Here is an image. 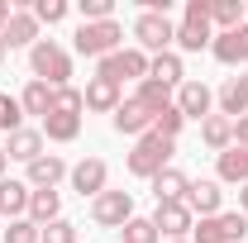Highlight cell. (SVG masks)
Instances as JSON below:
<instances>
[{"label":"cell","instance_id":"cb8c5ba5","mask_svg":"<svg viewBox=\"0 0 248 243\" xmlns=\"http://www.w3.org/2000/svg\"><path fill=\"white\" fill-rule=\"evenodd\" d=\"M201 138H205V148L224 152V148H234V120H224V115H210V120H201Z\"/></svg>","mask_w":248,"mask_h":243},{"label":"cell","instance_id":"277c9868","mask_svg":"<svg viewBox=\"0 0 248 243\" xmlns=\"http://www.w3.org/2000/svg\"><path fill=\"white\" fill-rule=\"evenodd\" d=\"M72 48L81 53V58H110V53H120L124 48V29L120 19H100V24H77V33H72Z\"/></svg>","mask_w":248,"mask_h":243},{"label":"cell","instance_id":"7c38bea8","mask_svg":"<svg viewBox=\"0 0 248 243\" xmlns=\"http://www.w3.org/2000/svg\"><path fill=\"white\" fill-rule=\"evenodd\" d=\"M210 58L224 62V67H244V62H248V19L239 24V29L215 33V43H210Z\"/></svg>","mask_w":248,"mask_h":243},{"label":"cell","instance_id":"d6986e66","mask_svg":"<svg viewBox=\"0 0 248 243\" xmlns=\"http://www.w3.org/2000/svg\"><path fill=\"white\" fill-rule=\"evenodd\" d=\"M43 148H48V138L38 134V129H15L10 134V143H5V157H15V162H38L43 157Z\"/></svg>","mask_w":248,"mask_h":243},{"label":"cell","instance_id":"f546056e","mask_svg":"<svg viewBox=\"0 0 248 243\" xmlns=\"http://www.w3.org/2000/svg\"><path fill=\"white\" fill-rule=\"evenodd\" d=\"M215 219H219L224 243H244V239H248V214H239V210H219Z\"/></svg>","mask_w":248,"mask_h":243},{"label":"cell","instance_id":"5b68a950","mask_svg":"<svg viewBox=\"0 0 248 243\" xmlns=\"http://www.w3.org/2000/svg\"><path fill=\"white\" fill-rule=\"evenodd\" d=\"M172 43H177V24L167 19V15H153V10H139V19H134V48L139 53H172Z\"/></svg>","mask_w":248,"mask_h":243},{"label":"cell","instance_id":"d4e9b609","mask_svg":"<svg viewBox=\"0 0 248 243\" xmlns=\"http://www.w3.org/2000/svg\"><path fill=\"white\" fill-rule=\"evenodd\" d=\"M186 186H191V177H186L182 167H167V172H157V177H153V196H157V205H162V200H186Z\"/></svg>","mask_w":248,"mask_h":243},{"label":"cell","instance_id":"603a6c76","mask_svg":"<svg viewBox=\"0 0 248 243\" xmlns=\"http://www.w3.org/2000/svg\"><path fill=\"white\" fill-rule=\"evenodd\" d=\"M24 219H33L38 229H48L53 219H62V196H58V191H33V196H29V214H24Z\"/></svg>","mask_w":248,"mask_h":243},{"label":"cell","instance_id":"e0dca14e","mask_svg":"<svg viewBox=\"0 0 248 243\" xmlns=\"http://www.w3.org/2000/svg\"><path fill=\"white\" fill-rule=\"evenodd\" d=\"M215 182L224 186H248V148H239V143H234V148H224L215 157Z\"/></svg>","mask_w":248,"mask_h":243},{"label":"cell","instance_id":"e575fe53","mask_svg":"<svg viewBox=\"0 0 248 243\" xmlns=\"http://www.w3.org/2000/svg\"><path fill=\"white\" fill-rule=\"evenodd\" d=\"M38 234H43V229H38L33 219H10V229L0 234V243H38Z\"/></svg>","mask_w":248,"mask_h":243},{"label":"cell","instance_id":"8fae6325","mask_svg":"<svg viewBox=\"0 0 248 243\" xmlns=\"http://www.w3.org/2000/svg\"><path fill=\"white\" fill-rule=\"evenodd\" d=\"M110 124H115V134H120V138H143V134L153 129V110H148L143 100H134V95H129V100H120V110L110 115Z\"/></svg>","mask_w":248,"mask_h":243},{"label":"cell","instance_id":"44dd1931","mask_svg":"<svg viewBox=\"0 0 248 243\" xmlns=\"http://www.w3.org/2000/svg\"><path fill=\"white\" fill-rule=\"evenodd\" d=\"M29 196H33L29 182L5 177V182H0V214H5V219H24V214H29Z\"/></svg>","mask_w":248,"mask_h":243},{"label":"cell","instance_id":"9a60e30c","mask_svg":"<svg viewBox=\"0 0 248 243\" xmlns=\"http://www.w3.org/2000/svg\"><path fill=\"white\" fill-rule=\"evenodd\" d=\"M148 81L167 86V91H177V86L186 81V62H182V53L172 48V53H157V58H148Z\"/></svg>","mask_w":248,"mask_h":243},{"label":"cell","instance_id":"7bdbcfd3","mask_svg":"<svg viewBox=\"0 0 248 243\" xmlns=\"http://www.w3.org/2000/svg\"><path fill=\"white\" fill-rule=\"evenodd\" d=\"M5 53H10V48H5V38H0V62H5Z\"/></svg>","mask_w":248,"mask_h":243},{"label":"cell","instance_id":"1f68e13d","mask_svg":"<svg viewBox=\"0 0 248 243\" xmlns=\"http://www.w3.org/2000/svg\"><path fill=\"white\" fill-rule=\"evenodd\" d=\"M162 234L153 229V219H143V214H134L129 224H124V239L120 243H157Z\"/></svg>","mask_w":248,"mask_h":243},{"label":"cell","instance_id":"83f0119b","mask_svg":"<svg viewBox=\"0 0 248 243\" xmlns=\"http://www.w3.org/2000/svg\"><path fill=\"white\" fill-rule=\"evenodd\" d=\"M134 100H143V105L157 115V110H167V105L177 100V91H167V86H157V81H148V76H143V81H139V91H134Z\"/></svg>","mask_w":248,"mask_h":243},{"label":"cell","instance_id":"d590c367","mask_svg":"<svg viewBox=\"0 0 248 243\" xmlns=\"http://www.w3.org/2000/svg\"><path fill=\"white\" fill-rule=\"evenodd\" d=\"M38 243H77V224H72V219H53V224L38 234Z\"/></svg>","mask_w":248,"mask_h":243},{"label":"cell","instance_id":"ab89813d","mask_svg":"<svg viewBox=\"0 0 248 243\" xmlns=\"http://www.w3.org/2000/svg\"><path fill=\"white\" fill-rule=\"evenodd\" d=\"M10 15H15V10H10V0H0V29L10 24Z\"/></svg>","mask_w":248,"mask_h":243},{"label":"cell","instance_id":"ac0fdd59","mask_svg":"<svg viewBox=\"0 0 248 243\" xmlns=\"http://www.w3.org/2000/svg\"><path fill=\"white\" fill-rule=\"evenodd\" d=\"M215 105L224 120H244L248 115V91H244V76H224L215 91Z\"/></svg>","mask_w":248,"mask_h":243},{"label":"cell","instance_id":"6da1fadb","mask_svg":"<svg viewBox=\"0 0 248 243\" xmlns=\"http://www.w3.org/2000/svg\"><path fill=\"white\" fill-rule=\"evenodd\" d=\"M172 152H177V143L148 129L143 138H134V152L124 157V167H129V177H139V182H153L157 172H167V167H172Z\"/></svg>","mask_w":248,"mask_h":243},{"label":"cell","instance_id":"60d3db41","mask_svg":"<svg viewBox=\"0 0 248 243\" xmlns=\"http://www.w3.org/2000/svg\"><path fill=\"white\" fill-rule=\"evenodd\" d=\"M239 214H248V186H239Z\"/></svg>","mask_w":248,"mask_h":243},{"label":"cell","instance_id":"8992f818","mask_svg":"<svg viewBox=\"0 0 248 243\" xmlns=\"http://www.w3.org/2000/svg\"><path fill=\"white\" fill-rule=\"evenodd\" d=\"M95 76H105V81H143L148 76V53H139V48H120V53H110V58L95 62Z\"/></svg>","mask_w":248,"mask_h":243},{"label":"cell","instance_id":"8d00e7d4","mask_svg":"<svg viewBox=\"0 0 248 243\" xmlns=\"http://www.w3.org/2000/svg\"><path fill=\"white\" fill-rule=\"evenodd\" d=\"M115 19V0H81V24H100Z\"/></svg>","mask_w":248,"mask_h":243},{"label":"cell","instance_id":"d6a6232c","mask_svg":"<svg viewBox=\"0 0 248 243\" xmlns=\"http://www.w3.org/2000/svg\"><path fill=\"white\" fill-rule=\"evenodd\" d=\"M29 10H33V19H38V24H62L72 5H67V0H33Z\"/></svg>","mask_w":248,"mask_h":243},{"label":"cell","instance_id":"5bb4252c","mask_svg":"<svg viewBox=\"0 0 248 243\" xmlns=\"http://www.w3.org/2000/svg\"><path fill=\"white\" fill-rule=\"evenodd\" d=\"M38 19H33V10H15L10 15V24L0 29V38H5V48H33L38 43Z\"/></svg>","mask_w":248,"mask_h":243},{"label":"cell","instance_id":"836d02e7","mask_svg":"<svg viewBox=\"0 0 248 243\" xmlns=\"http://www.w3.org/2000/svg\"><path fill=\"white\" fill-rule=\"evenodd\" d=\"M53 110H58V115H81L86 100H81L77 86H58V91H53Z\"/></svg>","mask_w":248,"mask_h":243},{"label":"cell","instance_id":"f6af8a7d","mask_svg":"<svg viewBox=\"0 0 248 243\" xmlns=\"http://www.w3.org/2000/svg\"><path fill=\"white\" fill-rule=\"evenodd\" d=\"M244 91H248V76H244Z\"/></svg>","mask_w":248,"mask_h":243},{"label":"cell","instance_id":"7a4b0ae2","mask_svg":"<svg viewBox=\"0 0 248 243\" xmlns=\"http://www.w3.org/2000/svg\"><path fill=\"white\" fill-rule=\"evenodd\" d=\"M29 72H33V81H48L53 91L72 86V53L62 48L58 38H38L29 48Z\"/></svg>","mask_w":248,"mask_h":243},{"label":"cell","instance_id":"bcb514c9","mask_svg":"<svg viewBox=\"0 0 248 243\" xmlns=\"http://www.w3.org/2000/svg\"><path fill=\"white\" fill-rule=\"evenodd\" d=\"M177 243H191V239H177Z\"/></svg>","mask_w":248,"mask_h":243},{"label":"cell","instance_id":"f35d334b","mask_svg":"<svg viewBox=\"0 0 248 243\" xmlns=\"http://www.w3.org/2000/svg\"><path fill=\"white\" fill-rule=\"evenodd\" d=\"M234 143L248 148V115H244V120H234Z\"/></svg>","mask_w":248,"mask_h":243},{"label":"cell","instance_id":"2e32d148","mask_svg":"<svg viewBox=\"0 0 248 243\" xmlns=\"http://www.w3.org/2000/svg\"><path fill=\"white\" fill-rule=\"evenodd\" d=\"M67 172H72V167H67V157H58V152H43L38 162H29V177H24V182H29L33 191H53V186H58Z\"/></svg>","mask_w":248,"mask_h":243},{"label":"cell","instance_id":"b9f144b4","mask_svg":"<svg viewBox=\"0 0 248 243\" xmlns=\"http://www.w3.org/2000/svg\"><path fill=\"white\" fill-rule=\"evenodd\" d=\"M5 167H10V157H5V148H0V182H5Z\"/></svg>","mask_w":248,"mask_h":243},{"label":"cell","instance_id":"30bf717a","mask_svg":"<svg viewBox=\"0 0 248 243\" xmlns=\"http://www.w3.org/2000/svg\"><path fill=\"white\" fill-rule=\"evenodd\" d=\"M177 110H182L186 120H210V115H215V91H210L205 81L186 76L182 86H177Z\"/></svg>","mask_w":248,"mask_h":243},{"label":"cell","instance_id":"f1b7e54d","mask_svg":"<svg viewBox=\"0 0 248 243\" xmlns=\"http://www.w3.org/2000/svg\"><path fill=\"white\" fill-rule=\"evenodd\" d=\"M182 124H186V115L177 110V100H172L167 110H157V115H153V134H162V138H172V143H177V134H182Z\"/></svg>","mask_w":248,"mask_h":243},{"label":"cell","instance_id":"484cf974","mask_svg":"<svg viewBox=\"0 0 248 243\" xmlns=\"http://www.w3.org/2000/svg\"><path fill=\"white\" fill-rule=\"evenodd\" d=\"M19 105H24V115H38V120H43V115L53 110V86H48V81H33V76H29V86L19 91Z\"/></svg>","mask_w":248,"mask_h":243},{"label":"cell","instance_id":"9c48e42d","mask_svg":"<svg viewBox=\"0 0 248 243\" xmlns=\"http://www.w3.org/2000/svg\"><path fill=\"white\" fill-rule=\"evenodd\" d=\"M153 229L157 234H167V239H191V229H196V214L186 210V200H162L153 210Z\"/></svg>","mask_w":248,"mask_h":243},{"label":"cell","instance_id":"3957f363","mask_svg":"<svg viewBox=\"0 0 248 243\" xmlns=\"http://www.w3.org/2000/svg\"><path fill=\"white\" fill-rule=\"evenodd\" d=\"M215 43V29H210V0H186V15L177 24V53H205Z\"/></svg>","mask_w":248,"mask_h":243},{"label":"cell","instance_id":"ee69618b","mask_svg":"<svg viewBox=\"0 0 248 243\" xmlns=\"http://www.w3.org/2000/svg\"><path fill=\"white\" fill-rule=\"evenodd\" d=\"M244 19H248V0H244Z\"/></svg>","mask_w":248,"mask_h":243},{"label":"cell","instance_id":"4dcf8cb0","mask_svg":"<svg viewBox=\"0 0 248 243\" xmlns=\"http://www.w3.org/2000/svg\"><path fill=\"white\" fill-rule=\"evenodd\" d=\"M15 129H24V105H19V95L0 91V134H15Z\"/></svg>","mask_w":248,"mask_h":243},{"label":"cell","instance_id":"7402d4cb","mask_svg":"<svg viewBox=\"0 0 248 243\" xmlns=\"http://www.w3.org/2000/svg\"><path fill=\"white\" fill-rule=\"evenodd\" d=\"M38 134H43L48 143H77V134H81V115H58V110H48V115L38 120Z\"/></svg>","mask_w":248,"mask_h":243},{"label":"cell","instance_id":"ffe728a7","mask_svg":"<svg viewBox=\"0 0 248 243\" xmlns=\"http://www.w3.org/2000/svg\"><path fill=\"white\" fill-rule=\"evenodd\" d=\"M81 100H86V110H95V115H115L124 95H120V86H115V81L91 76V81H86V91H81Z\"/></svg>","mask_w":248,"mask_h":243},{"label":"cell","instance_id":"ba28073f","mask_svg":"<svg viewBox=\"0 0 248 243\" xmlns=\"http://www.w3.org/2000/svg\"><path fill=\"white\" fill-rule=\"evenodd\" d=\"M67 182H72V191H77L81 200H95L100 191H110V167H105V157H81V162L67 172Z\"/></svg>","mask_w":248,"mask_h":243},{"label":"cell","instance_id":"4fadbf2b","mask_svg":"<svg viewBox=\"0 0 248 243\" xmlns=\"http://www.w3.org/2000/svg\"><path fill=\"white\" fill-rule=\"evenodd\" d=\"M219 205H224V186H219V182L201 177V182L186 186V210H191V214L210 219V214H219Z\"/></svg>","mask_w":248,"mask_h":243},{"label":"cell","instance_id":"52a82bcc","mask_svg":"<svg viewBox=\"0 0 248 243\" xmlns=\"http://www.w3.org/2000/svg\"><path fill=\"white\" fill-rule=\"evenodd\" d=\"M91 219L100 229H124L134 219V196L129 191H100L91 200Z\"/></svg>","mask_w":248,"mask_h":243},{"label":"cell","instance_id":"4316f807","mask_svg":"<svg viewBox=\"0 0 248 243\" xmlns=\"http://www.w3.org/2000/svg\"><path fill=\"white\" fill-rule=\"evenodd\" d=\"M244 24V0H210V29L224 33V29H239Z\"/></svg>","mask_w":248,"mask_h":243},{"label":"cell","instance_id":"74e56055","mask_svg":"<svg viewBox=\"0 0 248 243\" xmlns=\"http://www.w3.org/2000/svg\"><path fill=\"white\" fill-rule=\"evenodd\" d=\"M191 243H224V234H219V219L210 214V219H196V229H191Z\"/></svg>","mask_w":248,"mask_h":243}]
</instances>
